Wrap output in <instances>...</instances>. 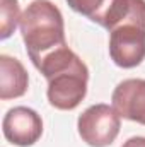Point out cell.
Returning a JSON list of instances; mask_svg holds the SVG:
<instances>
[{"label": "cell", "instance_id": "52a82bcc", "mask_svg": "<svg viewBox=\"0 0 145 147\" xmlns=\"http://www.w3.org/2000/svg\"><path fill=\"white\" fill-rule=\"evenodd\" d=\"M29 77L24 65L9 55H0V98L12 99L26 94Z\"/></svg>", "mask_w": 145, "mask_h": 147}, {"label": "cell", "instance_id": "9c48e42d", "mask_svg": "<svg viewBox=\"0 0 145 147\" xmlns=\"http://www.w3.org/2000/svg\"><path fill=\"white\" fill-rule=\"evenodd\" d=\"M2 16H0V38L5 39L9 38L21 24V16H19V3L17 0H2L0 5Z\"/></svg>", "mask_w": 145, "mask_h": 147}, {"label": "cell", "instance_id": "ba28073f", "mask_svg": "<svg viewBox=\"0 0 145 147\" xmlns=\"http://www.w3.org/2000/svg\"><path fill=\"white\" fill-rule=\"evenodd\" d=\"M113 2L114 0H67V3L75 12L89 17L92 22H97L99 26L104 21Z\"/></svg>", "mask_w": 145, "mask_h": 147}, {"label": "cell", "instance_id": "3957f363", "mask_svg": "<svg viewBox=\"0 0 145 147\" xmlns=\"http://www.w3.org/2000/svg\"><path fill=\"white\" fill-rule=\"evenodd\" d=\"M79 135L91 147H108L119 134L121 120L113 106L99 103L89 106L79 116Z\"/></svg>", "mask_w": 145, "mask_h": 147}, {"label": "cell", "instance_id": "30bf717a", "mask_svg": "<svg viewBox=\"0 0 145 147\" xmlns=\"http://www.w3.org/2000/svg\"><path fill=\"white\" fill-rule=\"evenodd\" d=\"M121 147H145V137H132Z\"/></svg>", "mask_w": 145, "mask_h": 147}, {"label": "cell", "instance_id": "5b68a950", "mask_svg": "<svg viewBox=\"0 0 145 147\" xmlns=\"http://www.w3.org/2000/svg\"><path fill=\"white\" fill-rule=\"evenodd\" d=\"M3 135L9 142L21 147L33 146L43 134V120L34 110L15 106L7 111L2 121Z\"/></svg>", "mask_w": 145, "mask_h": 147}, {"label": "cell", "instance_id": "7a4b0ae2", "mask_svg": "<svg viewBox=\"0 0 145 147\" xmlns=\"http://www.w3.org/2000/svg\"><path fill=\"white\" fill-rule=\"evenodd\" d=\"M89 70L77 55L70 63L48 77V99L56 110L77 108L87 94Z\"/></svg>", "mask_w": 145, "mask_h": 147}, {"label": "cell", "instance_id": "6da1fadb", "mask_svg": "<svg viewBox=\"0 0 145 147\" xmlns=\"http://www.w3.org/2000/svg\"><path fill=\"white\" fill-rule=\"evenodd\" d=\"M21 33L34 67L55 50L67 46L63 16L50 0H34L26 7L21 16Z\"/></svg>", "mask_w": 145, "mask_h": 147}, {"label": "cell", "instance_id": "277c9868", "mask_svg": "<svg viewBox=\"0 0 145 147\" xmlns=\"http://www.w3.org/2000/svg\"><path fill=\"white\" fill-rule=\"evenodd\" d=\"M111 60L121 69H133L145 58V28L138 24H121L109 34Z\"/></svg>", "mask_w": 145, "mask_h": 147}, {"label": "cell", "instance_id": "8992f818", "mask_svg": "<svg viewBox=\"0 0 145 147\" xmlns=\"http://www.w3.org/2000/svg\"><path fill=\"white\" fill-rule=\"evenodd\" d=\"M113 108L119 116L145 125V79H126L113 91Z\"/></svg>", "mask_w": 145, "mask_h": 147}]
</instances>
